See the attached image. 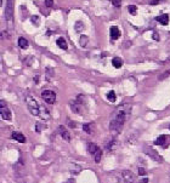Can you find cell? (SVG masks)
Instances as JSON below:
<instances>
[{"label":"cell","mask_w":170,"mask_h":183,"mask_svg":"<svg viewBox=\"0 0 170 183\" xmlns=\"http://www.w3.org/2000/svg\"><path fill=\"white\" fill-rule=\"evenodd\" d=\"M130 113V107L126 104V106H122L120 108L117 109V112L114 113L113 119L111 120V124H109V129L111 131L114 132H120L122 127L124 125L125 120H126V116Z\"/></svg>","instance_id":"1"},{"label":"cell","mask_w":170,"mask_h":183,"mask_svg":"<svg viewBox=\"0 0 170 183\" xmlns=\"http://www.w3.org/2000/svg\"><path fill=\"white\" fill-rule=\"evenodd\" d=\"M26 103H27V107L31 112V114L34 116H38L39 114V104L38 102L34 100L32 96H26Z\"/></svg>","instance_id":"2"},{"label":"cell","mask_w":170,"mask_h":183,"mask_svg":"<svg viewBox=\"0 0 170 183\" xmlns=\"http://www.w3.org/2000/svg\"><path fill=\"white\" fill-rule=\"evenodd\" d=\"M13 2H15V0H7V5H6V10H5V18L7 21L9 27L13 26Z\"/></svg>","instance_id":"3"},{"label":"cell","mask_w":170,"mask_h":183,"mask_svg":"<svg viewBox=\"0 0 170 183\" xmlns=\"http://www.w3.org/2000/svg\"><path fill=\"white\" fill-rule=\"evenodd\" d=\"M0 114H1V118L4 120H11L12 119L11 110L9 109L5 101H0Z\"/></svg>","instance_id":"4"},{"label":"cell","mask_w":170,"mask_h":183,"mask_svg":"<svg viewBox=\"0 0 170 183\" xmlns=\"http://www.w3.org/2000/svg\"><path fill=\"white\" fill-rule=\"evenodd\" d=\"M41 97L47 104H54L56 101V93L51 90H44L41 92Z\"/></svg>","instance_id":"5"},{"label":"cell","mask_w":170,"mask_h":183,"mask_svg":"<svg viewBox=\"0 0 170 183\" xmlns=\"http://www.w3.org/2000/svg\"><path fill=\"white\" fill-rule=\"evenodd\" d=\"M145 153L147 154L151 159H153V160H156V161H162L160 155H159L154 149H152V147H145Z\"/></svg>","instance_id":"6"},{"label":"cell","mask_w":170,"mask_h":183,"mask_svg":"<svg viewBox=\"0 0 170 183\" xmlns=\"http://www.w3.org/2000/svg\"><path fill=\"white\" fill-rule=\"evenodd\" d=\"M119 180L123 181V182H131V181H134V176L130 171H122L120 176H119Z\"/></svg>","instance_id":"7"},{"label":"cell","mask_w":170,"mask_h":183,"mask_svg":"<svg viewBox=\"0 0 170 183\" xmlns=\"http://www.w3.org/2000/svg\"><path fill=\"white\" fill-rule=\"evenodd\" d=\"M38 116H40L43 120H49L50 119V113L44 106H39V114H38Z\"/></svg>","instance_id":"8"},{"label":"cell","mask_w":170,"mask_h":183,"mask_svg":"<svg viewBox=\"0 0 170 183\" xmlns=\"http://www.w3.org/2000/svg\"><path fill=\"white\" fill-rule=\"evenodd\" d=\"M167 139H168V136L167 135H160L156 141H154V144H157V146H164V147H167L168 146V142H167Z\"/></svg>","instance_id":"9"},{"label":"cell","mask_w":170,"mask_h":183,"mask_svg":"<svg viewBox=\"0 0 170 183\" xmlns=\"http://www.w3.org/2000/svg\"><path fill=\"white\" fill-rule=\"evenodd\" d=\"M11 137L13 139H16L17 142H20V143H24L26 142V137L23 136L21 132H12Z\"/></svg>","instance_id":"10"},{"label":"cell","mask_w":170,"mask_h":183,"mask_svg":"<svg viewBox=\"0 0 170 183\" xmlns=\"http://www.w3.org/2000/svg\"><path fill=\"white\" fill-rule=\"evenodd\" d=\"M157 21H158L160 24H163V26H167L168 23H169V16L168 15H160V16H158L157 17Z\"/></svg>","instance_id":"11"},{"label":"cell","mask_w":170,"mask_h":183,"mask_svg":"<svg viewBox=\"0 0 170 183\" xmlns=\"http://www.w3.org/2000/svg\"><path fill=\"white\" fill-rule=\"evenodd\" d=\"M111 36H112V39H118L119 36H120V30H119V28L118 27H111Z\"/></svg>","instance_id":"12"},{"label":"cell","mask_w":170,"mask_h":183,"mask_svg":"<svg viewBox=\"0 0 170 183\" xmlns=\"http://www.w3.org/2000/svg\"><path fill=\"white\" fill-rule=\"evenodd\" d=\"M58 131H60V134H61V136L63 139H66V141H70V136H69V134H68V131L63 127V126H61L60 129H58Z\"/></svg>","instance_id":"13"},{"label":"cell","mask_w":170,"mask_h":183,"mask_svg":"<svg viewBox=\"0 0 170 183\" xmlns=\"http://www.w3.org/2000/svg\"><path fill=\"white\" fill-rule=\"evenodd\" d=\"M57 45L60 46V47H61V49H63V50H67V43H66V40H65V39H63V38H58V39H57Z\"/></svg>","instance_id":"14"},{"label":"cell","mask_w":170,"mask_h":183,"mask_svg":"<svg viewBox=\"0 0 170 183\" xmlns=\"http://www.w3.org/2000/svg\"><path fill=\"white\" fill-rule=\"evenodd\" d=\"M112 63H113V67H115V68H120L122 64H123V61H122V58L120 57H114L113 61H112Z\"/></svg>","instance_id":"15"},{"label":"cell","mask_w":170,"mask_h":183,"mask_svg":"<svg viewBox=\"0 0 170 183\" xmlns=\"http://www.w3.org/2000/svg\"><path fill=\"white\" fill-rule=\"evenodd\" d=\"M97 149H99V147H97L95 143H92V142L88 143V152H89L90 154H94V153H95Z\"/></svg>","instance_id":"16"},{"label":"cell","mask_w":170,"mask_h":183,"mask_svg":"<svg viewBox=\"0 0 170 183\" xmlns=\"http://www.w3.org/2000/svg\"><path fill=\"white\" fill-rule=\"evenodd\" d=\"M92 155H94V159H95L96 162H100V161H101V157H102V150L99 148L94 154H92Z\"/></svg>","instance_id":"17"},{"label":"cell","mask_w":170,"mask_h":183,"mask_svg":"<svg viewBox=\"0 0 170 183\" xmlns=\"http://www.w3.org/2000/svg\"><path fill=\"white\" fill-rule=\"evenodd\" d=\"M18 46L22 47V49H27L28 47V41L24 38H20L18 39Z\"/></svg>","instance_id":"18"},{"label":"cell","mask_w":170,"mask_h":183,"mask_svg":"<svg viewBox=\"0 0 170 183\" xmlns=\"http://www.w3.org/2000/svg\"><path fill=\"white\" fill-rule=\"evenodd\" d=\"M107 98H108V101L114 102V101L117 100V97H115V92H114V91H109L108 93H107Z\"/></svg>","instance_id":"19"},{"label":"cell","mask_w":170,"mask_h":183,"mask_svg":"<svg viewBox=\"0 0 170 183\" xmlns=\"http://www.w3.org/2000/svg\"><path fill=\"white\" fill-rule=\"evenodd\" d=\"M88 36H85V35H81L80 36V46H83V47H85V46L88 45Z\"/></svg>","instance_id":"20"},{"label":"cell","mask_w":170,"mask_h":183,"mask_svg":"<svg viewBox=\"0 0 170 183\" xmlns=\"http://www.w3.org/2000/svg\"><path fill=\"white\" fill-rule=\"evenodd\" d=\"M54 77V69L52 68H46V79L50 80Z\"/></svg>","instance_id":"21"},{"label":"cell","mask_w":170,"mask_h":183,"mask_svg":"<svg viewBox=\"0 0 170 183\" xmlns=\"http://www.w3.org/2000/svg\"><path fill=\"white\" fill-rule=\"evenodd\" d=\"M94 126V124L91 123V124H85V125L83 126V129H84V131L85 132H88V134H91L92 132V130H91V127Z\"/></svg>","instance_id":"22"},{"label":"cell","mask_w":170,"mask_h":183,"mask_svg":"<svg viewBox=\"0 0 170 183\" xmlns=\"http://www.w3.org/2000/svg\"><path fill=\"white\" fill-rule=\"evenodd\" d=\"M136 9H137V7H136L135 5H129V6H128V10H129V12H130L131 15H136Z\"/></svg>","instance_id":"23"},{"label":"cell","mask_w":170,"mask_h":183,"mask_svg":"<svg viewBox=\"0 0 170 183\" xmlns=\"http://www.w3.org/2000/svg\"><path fill=\"white\" fill-rule=\"evenodd\" d=\"M115 144H117V141H112V142H109V143H108L107 148L109 149V150H112V149H114V147H115Z\"/></svg>","instance_id":"24"},{"label":"cell","mask_w":170,"mask_h":183,"mask_svg":"<svg viewBox=\"0 0 170 183\" xmlns=\"http://www.w3.org/2000/svg\"><path fill=\"white\" fill-rule=\"evenodd\" d=\"M112 2L115 7H120V5H122V0H112Z\"/></svg>","instance_id":"25"},{"label":"cell","mask_w":170,"mask_h":183,"mask_svg":"<svg viewBox=\"0 0 170 183\" xmlns=\"http://www.w3.org/2000/svg\"><path fill=\"white\" fill-rule=\"evenodd\" d=\"M52 4H54V1H52V0H46L45 1V5L47 6V7H51V6H52Z\"/></svg>","instance_id":"26"},{"label":"cell","mask_w":170,"mask_h":183,"mask_svg":"<svg viewBox=\"0 0 170 183\" xmlns=\"http://www.w3.org/2000/svg\"><path fill=\"white\" fill-rule=\"evenodd\" d=\"M169 74H170V70L169 72H167V73H164V74H160L159 79H164V78H167V75H169Z\"/></svg>","instance_id":"27"},{"label":"cell","mask_w":170,"mask_h":183,"mask_svg":"<svg viewBox=\"0 0 170 183\" xmlns=\"http://www.w3.org/2000/svg\"><path fill=\"white\" fill-rule=\"evenodd\" d=\"M138 175H141V176L146 175V170L145 169H138Z\"/></svg>","instance_id":"28"},{"label":"cell","mask_w":170,"mask_h":183,"mask_svg":"<svg viewBox=\"0 0 170 183\" xmlns=\"http://www.w3.org/2000/svg\"><path fill=\"white\" fill-rule=\"evenodd\" d=\"M41 130H43V126H40V123H38V124H36V131L39 132V131H41Z\"/></svg>","instance_id":"29"},{"label":"cell","mask_w":170,"mask_h":183,"mask_svg":"<svg viewBox=\"0 0 170 183\" xmlns=\"http://www.w3.org/2000/svg\"><path fill=\"white\" fill-rule=\"evenodd\" d=\"M68 124H70V125H69L70 127H75V126H77L75 125V123H73V121H70V120H68Z\"/></svg>","instance_id":"30"},{"label":"cell","mask_w":170,"mask_h":183,"mask_svg":"<svg viewBox=\"0 0 170 183\" xmlns=\"http://www.w3.org/2000/svg\"><path fill=\"white\" fill-rule=\"evenodd\" d=\"M160 1H162V0H157V1H151V4H152V5H156V4H159Z\"/></svg>","instance_id":"31"},{"label":"cell","mask_w":170,"mask_h":183,"mask_svg":"<svg viewBox=\"0 0 170 183\" xmlns=\"http://www.w3.org/2000/svg\"><path fill=\"white\" fill-rule=\"evenodd\" d=\"M4 70V68H2V62H1V59H0V73Z\"/></svg>","instance_id":"32"},{"label":"cell","mask_w":170,"mask_h":183,"mask_svg":"<svg viewBox=\"0 0 170 183\" xmlns=\"http://www.w3.org/2000/svg\"><path fill=\"white\" fill-rule=\"evenodd\" d=\"M153 38H154V40H158V39H159L158 34H157V33H154V34H153Z\"/></svg>","instance_id":"33"},{"label":"cell","mask_w":170,"mask_h":183,"mask_svg":"<svg viewBox=\"0 0 170 183\" xmlns=\"http://www.w3.org/2000/svg\"><path fill=\"white\" fill-rule=\"evenodd\" d=\"M1 4H2V0H0V6H1Z\"/></svg>","instance_id":"34"},{"label":"cell","mask_w":170,"mask_h":183,"mask_svg":"<svg viewBox=\"0 0 170 183\" xmlns=\"http://www.w3.org/2000/svg\"><path fill=\"white\" fill-rule=\"evenodd\" d=\"M169 129H170V124H169Z\"/></svg>","instance_id":"35"}]
</instances>
